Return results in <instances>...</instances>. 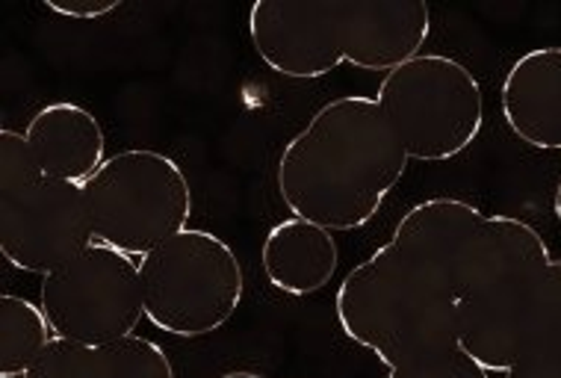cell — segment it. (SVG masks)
Instances as JSON below:
<instances>
[{"mask_svg": "<svg viewBox=\"0 0 561 378\" xmlns=\"http://www.w3.org/2000/svg\"><path fill=\"white\" fill-rule=\"evenodd\" d=\"M408 163L376 95H343L322 104L284 146L275 184L293 216L329 231H355L381 210Z\"/></svg>", "mask_w": 561, "mask_h": 378, "instance_id": "cell-1", "label": "cell"}, {"mask_svg": "<svg viewBox=\"0 0 561 378\" xmlns=\"http://www.w3.org/2000/svg\"><path fill=\"white\" fill-rule=\"evenodd\" d=\"M432 33L423 0H257L249 36L257 57L290 80L325 78L340 66L393 71Z\"/></svg>", "mask_w": 561, "mask_h": 378, "instance_id": "cell-2", "label": "cell"}, {"mask_svg": "<svg viewBox=\"0 0 561 378\" xmlns=\"http://www.w3.org/2000/svg\"><path fill=\"white\" fill-rule=\"evenodd\" d=\"M552 254L533 225L488 214L455 284L458 340L488 373L512 367Z\"/></svg>", "mask_w": 561, "mask_h": 378, "instance_id": "cell-3", "label": "cell"}, {"mask_svg": "<svg viewBox=\"0 0 561 378\" xmlns=\"http://www.w3.org/2000/svg\"><path fill=\"white\" fill-rule=\"evenodd\" d=\"M334 311L343 334L385 367L411 352L458 340L453 293L393 243L348 272L334 296Z\"/></svg>", "mask_w": 561, "mask_h": 378, "instance_id": "cell-4", "label": "cell"}, {"mask_svg": "<svg viewBox=\"0 0 561 378\" xmlns=\"http://www.w3.org/2000/svg\"><path fill=\"white\" fill-rule=\"evenodd\" d=\"M95 243L83 184L45 175L24 134L0 130V252L10 266L48 275Z\"/></svg>", "mask_w": 561, "mask_h": 378, "instance_id": "cell-5", "label": "cell"}, {"mask_svg": "<svg viewBox=\"0 0 561 378\" xmlns=\"http://www.w3.org/2000/svg\"><path fill=\"white\" fill-rule=\"evenodd\" d=\"M146 320L172 337H207L233 320L245 272L231 245L204 228H184L139 257Z\"/></svg>", "mask_w": 561, "mask_h": 378, "instance_id": "cell-6", "label": "cell"}, {"mask_svg": "<svg viewBox=\"0 0 561 378\" xmlns=\"http://www.w3.org/2000/svg\"><path fill=\"white\" fill-rule=\"evenodd\" d=\"M95 243L146 257L190 228L193 186L184 165L154 148H127L107 157L83 184Z\"/></svg>", "mask_w": 561, "mask_h": 378, "instance_id": "cell-7", "label": "cell"}, {"mask_svg": "<svg viewBox=\"0 0 561 378\" xmlns=\"http://www.w3.org/2000/svg\"><path fill=\"white\" fill-rule=\"evenodd\" d=\"M378 107L402 139L408 157L446 163L473 146L484 125L482 83L444 54H420L378 83Z\"/></svg>", "mask_w": 561, "mask_h": 378, "instance_id": "cell-8", "label": "cell"}, {"mask_svg": "<svg viewBox=\"0 0 561 378\" xmlns=\"http://www.w3.org/2000/svg\"><path fill=\"white\" fill-rule=\"evenodd\" d=\"M39 308L59 340L95 346L130 337L146 317L139 257L104 243L87 245L78 257L42 275Z\"/></svg>", "mask_w": 561, "mask_h": 378, "instance_id": "cell-9", "label": "cell"}, {"mask_svg": "<svg viewBox=\"0 0 561 378\" xmlns=\"http://www.w3.org/2000/svg\"><path fill=\"white\" fill-rule=\"evenodd\" d=\"M484 216L476 204L461 198H428L399 219L390 243L444 284L455 299V284Z\"/></svg>", "mask_w": 561, "mask_h": 378, "instance_id": "cell-10", "label": "cell"}, {"mask_svg": "<svg viewBox=\"0 0 561 378\" xmlns=\"http://www.w3.org/2000/svg\"><path fill=\"white\" fill-rule=\"evenodd\" d=\"M503 118L520 142L561 151V48L526 50L505 71L500 89Z\"/></svg>", "mask_w": 561, "mask_h": 378, "instance_id": "cell-11", "label": "cell"}, {"mask_svg": "<svg viewBox=\"0 0 561 378\" xmlns=\"http://www.w3.org/2000/svg\"><path fill=\"white\" fill-rule=\"evenodd\" d=\"M30 157L45 175L87 184L107 160V136L92 110L54 101L24 127Z\"/></svg>", "mask_w": 561, "mask_h": 378, "instance_id": "cell-12", "label": "cell"}, {"mask_svg": "<svg viewBox=\"0 0 561 378\" xmlns=\"http://www.w3.org/2000/svg\"><path fill=\"white\" fill-rule=\"evenodd\" d=\"M24 378H174V367L163 346L139 334L95 346L54 337Z\"/></svg>", "mask_w": 561, "mask_h": 378, "instance_id": "cell-13", "label": "cell"}, {"mask_svg": "<svg viewBox=\"0 0 561 378\" xmlns=\"http://www.w3.org/2000/svg\"><path fill=\"white\" fill-rule=\"evenodd\" d=\"M261 263L275 290L290 296L320 293L334 278L340 263V249L334 231L317 222L290 216L272 225L263 237Z\"/></svg>", "mask_w": 561, "mask_h": 378, "instance_id": "cell-14", "label": "cell"}, {"mask_svg": "<svg viewBox=\"0 0 561 378\" xmlns=\"http://www.w3.org/2000/svg\"><path fill=\"white\" fill-rule=\"evenodd\" d=\"M505 378H561V261L550 263Z\"/></svg>", "mask_w": 561, "mask_h": 378, "instance_id": "cell-15", "label": "cell"}, {"mask_svg": "<svg viewBox=\"0 0 561 378\" xmlns=\"http://www.w3.org/2000/svg\"><path fill=\"white\" fill-rule=\"evenodd\" d=\"M54 343L39 305L24 296H0V378H24Z\"/></svg>", "mask_w": 561, "mask_h": 378, "instance_id": "cell-16", "label": "cell"}, {"mask_svg": "<svg viewBox=\"0 0 561 378\" xmlns=\"http://www.w3.org/2000/svg\"><path fill=\"white\" fill-rule=\"evenodd\" d=\"M388 378H491V373L461 346V340H444L390 364Z\"/></svg>", "mask_w": 561, "mask_h": 378, "instance_id": "cell-17", "label": "cell"}, {"mask_svg": "<svg viewBox=\"0 0 561 378\" xmlns=\"http://www.w3.org/2000/svg\"><path fill=\"white\" fill-rule=\"evenodd\" d=\"M45 7L62 15V19L98 21L110 15V12H116L122 7V0H45Z\"/></svg>", "mask_w": 561, "mask_h": 378, "instance_id": "cell-18", "label": "cell"}, {"mask_svg": "<svg viewBox=\"0 0 561 378\" xmlns=\"http://www.w3.org/2000/svg\"><path fill=\"white\" fill-rule=\"evenodd\" d=\"M219 378H263V376H257V373H252V369H231V373H222Z\"/></svg>", "mask_w": 561, "mask_h": 378, "instance_id": "cell-19", "label": "cell"}, {"mask_svg": "<svg viewBox=\"0 0 561 378\" xmlns=\"http://www.w3.org/2000/svg\"><path fill=\"white\" fill-rule=\"evenodd\" d=\"M552 214H556V219H559L561 225V177L559 184H556V195H552Z\"/></svg>", "mask_w": 561, "mask_h": 378, "instance_id": "cell-20", "label": "cell"}]
</instances>
